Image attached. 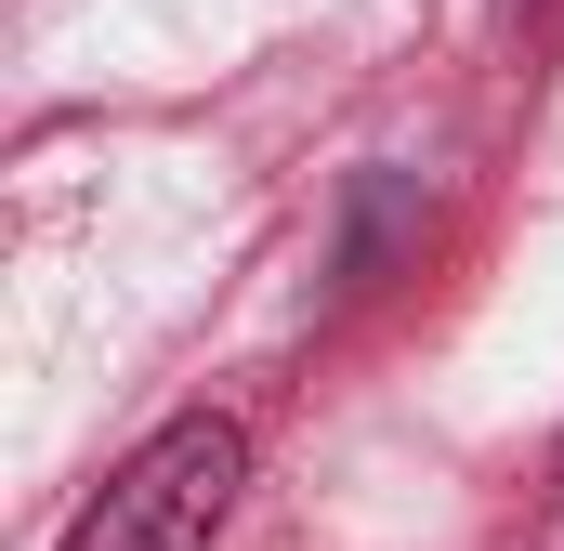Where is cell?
<instances>
[{
  "mask_svg": "<svg viewBox=\"0 0 564 551\" xmlns=\"http://www.w3.org/2000/svg\"><path fill=\"white\" fill-rule=\"evenodd\" d=\"M237 473H250L237 420H171V433H144L132 460L106 473V499L79 512L66 551H210L224 512H237Z\"/></svg>",
  "mask_w": 564,
  "mask_h": 551,
  "instance_id": "6da1fadb",
  "label": "cell"
}]
</instances>
